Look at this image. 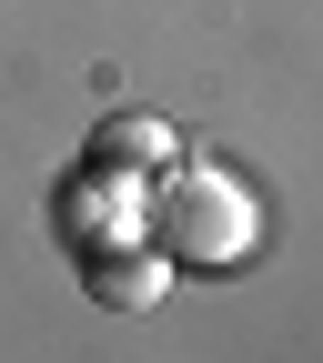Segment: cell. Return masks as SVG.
<instances>
[{"mask_svg": "<svg viewBox=\"0 0 323 363\" xmlns=\"http://www.w3.org/2000/svg\"><path fill=\"white\" fill-rule=\"evenodd\" d=\"M91 283H102L111 303H152V283H162V262H91Z\"/></svg>", "mask_w": 323, "mask_h": 363, "instance_id": "3957f363", "label": "cell"}, {"mask_svg": "<svg viewBox=\"0 0 323 363\" xmlns=\"http://www.w3.org/2000/svg\"><path fill=\"white\" fill-rule=\"evenodd\" d=\"M162 222H172V233H162L172 262H233V252L253 242V202L233 192V182H202V172L172 182V212H162Z\"/></svg>", "mask_w": 323, "mask_h": 363, "instance_id": "6da1fadb", "label": "cell"}, {"mask_svg": "<svg viewBox=\"0 0 323 363\" xmlns=\"http://www.w3.org/2000/svg\"><path fill=\"white\" fill-rule=\"evenodd\" d=\"M162 152H172V131H152V121H111V131H102V162H111V172H142V162H162Z\"/></svg>", "mask_w": 323, "mask_h": 363, "instance_id": "7a4b0ae2", "label": "cell"}]
</instances>
